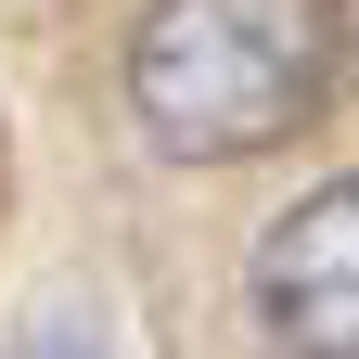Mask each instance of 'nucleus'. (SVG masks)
<instances>
[{
	"instance_id": "f257e3e1",
	"label": "nucleus",
	"mask_w": 359,
	"mask_h": 359,
	"mask_svg": "<svg viewBox=\"0 0 359 359\" xmlns=\"http://www.w3.org/2000/svg\"><path fill=\"white\" fill-rule=\"evenodd\" d=\"M334 90V0H154L128 26V116L154 154H269Z\"/></svg>"
},
{
	"instance_id": "f03ea898",
	"label": "nucleus",
	"mask_w": 359,
	"mask_h": 359,
	"mask_svg": "<svg viewBox=\"0 0 359 359\" xmlns=\"http://www.w3.org/2000/svg\"><path fill=\"white\" fill-rule=\"evenodd\" d=\"M244 308L283 359H359V180H321L257 231Z\"/></svg>"
},
{
	"instance_id": "7ed1b4c3",
	"label": "nucleus",
	"mask_w": 359,
	"mask_h": 359,
	"mask_svg": "<svg viewBox=\"0 0 359 359\" xmlns=\"http://www.w3.org/2000/svg\"><path fill=\"white\" fill-rule=\"evenodd\" d=\"M13 359H103V334H90V321H39Z\"/></svg>"
}]
</instances>
